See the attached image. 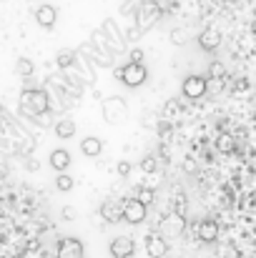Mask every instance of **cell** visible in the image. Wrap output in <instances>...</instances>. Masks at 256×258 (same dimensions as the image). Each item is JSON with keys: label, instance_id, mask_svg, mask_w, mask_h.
I'll list each match as a JSON object with an SVG mask.
<instances>
[{"label": "cell", "instance_id": "29", "mask_svg": "<svg viewBox=\"0 0 256 258\" xmlns=\"http://www.w3.org/2000/svg\"><path fill=\"white\" fill-rule=\"evenodd\" d=\"M183 40H186V38H183V30H173V33H171V43H173V45H181Z\"/></svg>", "mask_w": 256, "mask_h": 258}, {"label": "cell", "instance_id": "13", "mask_svg": "<svg viewBox=\"0 0 256 258\" xmlns=\"http://www.w3.org/2000/svg\"><path fill=\"white\" fill-rule=\"evenodd\" d=\"M198 238H201L203 243H214V241L219 238V223L211 221V218L201 221V223H198Z\"/></svg>", "mask_w": 256, "mask_h": 258}, {"label": "cell", "instance_id": "32", "mask_svg": "<svg viewBox=\"0 0 256 258\" xmlns=\"http://www.w3.org/2000/svg\"><path fill=\"white\" fill-rule=\"evenodd\" d=\"M254 123H256V113H254Z\"/></svg>", "mask_w": 256, "mask_h": 258}, {"label": "cell", "instance_id": "17", "mask_svg": "<svg viewBox=\"0 0 256 258\" xmlns=\"http://www.w3.org/2000/svg\"><path fill=\"white\" fill-rule=\"evenodd\" d=\"M181 228H183V216H169L161 226V233L164 236H176V233H181Z\"/></svg>", "mask_w": 256, "mask_h": 258}, {"label": "cell", "instance_id": "1", "mask_svg": "<svg viewBox=\"0 0 256 258\" xmlns=\"http://www.w3.org/2000/svg\"><path fill=\"white\" fill-rule=\"evenodd\" d=\"M20 108L33 115H45L50 108V98L43 88H25L20 93Z\"/></svg>", "mask_w": 256, "mask_h": 258}, {"label": "cell", "instance_id": "9", "mask_svg": "<svg viewBox=\"0 0 256 258\" xmlns=\"http://www.w3.org/2000/svg\"><path fill=\"white\" fill-rule=\"evenodd\" d=\"M146 253L148 258H166L169 253V241L164 233H148L146 236Z\"/></svg>", "mask_w": 256, "mask_h": 258}, {"label": "cell", "instance_id": "11", "mask_svg": "<svg viewBox=\"0 0 256 258\" xmlns=\"http://www.w3.org/2000/svg\"><path fill=\"white\" fill-rule=\"evenodd\" d=\"M161 15V10H159V5L156 3H146L143 8L138 5V25H141V30H148L153 23H156V18Z\"/></svg>", "mask_w": 256, "mask_h": 258}, {"label": "cell", "instance_id": "23", "mask_svg": "<svg viewBox=\"0 0 256 258\" xmlns=\"http://www.w3.org/2000/svg\"><path fill=\"white\" fill-rule=\"evenodd\" d=\"M141 171H146V173L159 171V161H156V156H143V158H141Z\"/></svg>", "mask_w": 256, "mask_h": 258}, {"label": "cell", "instance_id": "7", "mask_svg": "<svg viewBox=\"0 0 256 258\" xmlns=\"http://www.w3.org/2000/svg\"><path fill=\"white\" fill-rule=\"evenodd\" d=\"M56 256L58 258H83L85 248H83V243H81L78 238L66 236V238L58 241V251H56Z\"/></svg>", "mask_w": 256, "mask_h": 258}, {"label": "cell", "instance_id": "24", "mask_svg": "<svg viewBox=\"0 0 256 258\" xmlns=\"http://www.w3.org/2000/svg\"><path fill=\"white\" fill-rule=\"evenodd\" d=\"M103 30H111V33H113V35H111V38H113V40H116V43H118V48H121V45H123V38H121V33H118V30H116V23H113V20H111V18H108V20H106V23H103Z\"/></svg>", "mask_w": 256, "mask_h": 258}, {"label": "cell", "instance_id": "25", "mask_svg": "<svg viewBox=\"0 0 256 258\" xmlns=\"http://www.w3.org/2000/svg\"><path fill=\"white\" fill-rule=\"evenodd\" d=\"M224 73H226V68H224V63H219V60H214V63L209 66V76H211V78H216V81H219V78H224Z\"/></svg>", "mask_w": 256, "mask_h": 258}, {"label": "cell", "instance_id": "20", "mask_svg": "<svg viewBox=\"0 0 256 258\" xmlns=\"http://www.w3.org/2000/svg\"><path fill=\"white\" fill-rule=\"evenodd\" d=\"M181 113V105H178V98H171L166 100V105H164V110H161V115H164V120H171V118H176Z\"/></svg>", "mask_w": 256, "mask_h": 258}, {"label": "cell", "instance_id": "31", "mask_svg": "<svg viewBox=\"0 0 256 258\" xmlns=\"http://www.w3.org/2000/svg\"><path fill=\"white\" fill-rule=\"evenodd\" d=\"M131 60H136V63H143V53L136 48V50H131Z\"/></svg>", "mask_w": 256, "mask_h": 258}, {"label": "cell", "instance_id": "22", "mask_svg": "<svg viewBox=\"0 0 256 258\" xmlns=\"http://www.w3.org/2000/svg\"><path fill=\"white\" fill-rule=\"evenodd\" d=\"M73 185H76V180H73L71 175H66V173H61V175L56 178V188H58V190H63V193L73 190Z\"/></svg>", "mask_w": 256, "mask_h": 258}, {"label": "cell", "instance_id": "28", "mask_svg": "<svg viewBox=\"0 0 256 258\" xmlns=\"http://www.w3.org/2000/svg\"><path fill=\"white\" fill-rule=\"evenodd\" d=\"M61 213H63V218H66V221H76V218H78V211H76L73 206H66Z\"/></svg>", "mask_w": 256, "mask_h": 258}, {"label": "cell", "instance_id": "5", "mask_svg": "<svg viewBox=\"0 0 256 258\" xmlns=\"http://www.w3.org/2000/svg\"><path fill=\"white\" fill-rule=\"evenodd\" d=\"M206 90H209V81H206L203 76H188V78L183 81V86H181V93H183L188 100L203 98Z\"/></svg>", "mask_w": 256, "mask_h": 258}, {"label": "cell", "instance_id": "15", "mask_svg": "<svg viewBox=\"0 0 256 258\" xmlns=\"http://www.w3.org/2000/svg\"><path fill=\"white\" fill-rule=\"evenodd\" d=\"M81 153L88 156V158H98V156L103 153V143H100V138H95V136H85L83 141H81Z\"/></svg>", "mask_w": 256, "mask_h": 258}, {"label": "cell", "instance_id": "2", "mask_svg": "<svg viewBox=\"0 0 256 258\" xmlns=\"http://www.w3.org/2000/svg\"><path fill=\"white\" fill-rule=\"evenodd\" d=\"M100 113H103V120L108 125H118L126 120L128 115V103L121 98V95H111V98H103L100 103Z\"/></svg>", "mask_w": 256, "mask_h": 258}, {"label": "cell", "instance_id": "14", "mask_svg": "<svg viewBox=\"0 0 256 258\" xmlns=\"http://www.w3.org/2000/svg\"><path fill=\"white\" fill-rule=\"evenodd\" d=\"M68 166H71V153H68L66 148H56V151L50 153V168L63 173V171H68Z\"/></svg>", "mask_w": 256, "mask_h": 258}, {"label": "cell", "instance_id": "30", "mask_svg": "<svg viewBox=\"0 0 256 258\" xmlns=\"http://www.w3.org/2000/svg\"><path fill=\"white\" fill-rule=\"evenodd\" d=\"M183 171H186V173H196V161H193L191 156L183 161Z\"/></svg>", "mask_w": 256, "mask_h": 258}, {"label": "cell", "instance_id": "6", "mask_svg": "<svg viewBox=\"0 0 256 258\" xmlns=\"http://www.w3.org/2000/svg\"><path fill=\"white\" fill-rule=\"evenodd\" d=\"M108 253H111V258H131L136 253V241L128 236H118L108 243Z\"/></svg>", "mask_w": 256, "mask_h": 258}, {"label": "cell", "instance_id": "3", "mask_svg": "<svg viewBox=\"0 0 256 258\" xmlns=\"http://www.w3.org/2000/svg\"><path fill=\"white\" fill-rule=\"evenodd\" d=\"M116 78H118L123 86L138 88V86H143V83H146V78H148V71H146V66H143V63L128 60L123 68H118V71H116Z\"/></svg>", "mask_w": 256, "mask_h": 258}, {"label": "cell", "instance_id": "4", "mask_svg": "<svg viewBox=\"0 0 256 258\" xmlns=\"http://www.w3.org/2000/svg\"><path fill=\"white\" fill-rule=\"evenodd\" d=\"M146 216H148V206L146 203H141L138 198H126L123 201V221L126 223L138 226V223L146 221Z\"/></svg>", "mask_w": 256, "mask_h": 258}, {"label": "cell", "instance_id": "8", "mask_svg": "<svg viewBox=\"0 0 256 258\" xmlns=\"http://www.w3.org/2000/svg\"><path fill=\"white\" fill-rule=\"evenodd\" d=\"M98 213H100V218H103L106 223H118V221H123V201L106 198V201L100 203Z\"/></svg>", "mask_w": 256, "mask_h": 258}, {"label": "cell", "instance_id": "16", "mask_svg": "<svg viewBox=\"0 0 256 258\" xmlns=\"http://www.w3.org/2000/svg\"><path fill=\"white\" fill-rule=\"evenodd\" d=\"M76 60H78V53L71 50V48H63V50H58V55H56V63H58L61 71H68L71 66H76Z\"/></svg>", "mask_w": 256, "mask_h": 258}, {"label": "cell", "instance_id": "26", "mask_svg": "<svg viewBox=\"0 0 256 258\" xmlns=\"http://www.w3.org/2000/svg\"><path fill=\"white\" fill-rule=\"evenodd\" d=\"M136 198H138L141 203H146V206H151V203H153V198H156V193H153L151 188H141Z\"/></svg>", "mask_w": 256, "mask_h": 258}, {"label": "cell", "instance_id": "18", "mask_svg": "<svg viewBox=\"0 0 256 258\" xmlns=\"http://www.w3.org/2000/svg\"><path fill=\"white\" fill-rule=\"evenodd\" d=\"M15 73H18L23 81H28V78L35 73V66H33V60H30V58H25V55H20V58L15 60Z\"/></svg>", "mask_w": 256, "mask_h": 258}, {"label": "cell", "instance_id": "10", "mask_svg": "<svg viewBox=\"0 0 256 258\" xmlns=\"http://www.w3.org/2000/svg\"><path fill=\"white\" fill-rule=\"evenodd\" d=\"M35 23H38L40 28H45V30L56 28V23H58V10H56V5H48V3L38 5V10H35Z\"/></svg>", "mask_w": 256, "mask_h": 258}, {"label": "cell", "instance_id": "27", "mask_svg": "<svg viewBox=\"0 0 256 258\" xmlns=\"http://www.w3.org/2000/svg\"><path fill=\"white\" fill-rule=\"evenodd\" d=\"M131 168H133V166H131L128 161H118V166H116V173H118L121 178H126V175L131 173Z\"/></svg>", "mask_w": 256, "mask_h": 258}, {"label": "cell", "instance_id": "19", "mask_svg": "<svg viewBox=\"0 0 256 258\" xmlns=\"http://www.w3.org/2000/svg\"><path fill=\"white\" fill-rule=\"evenodd\" d=\"M56 136H58V138H63V141L73 138V136H76V123H73L71 118L58 120V123H56Z\"/></svg>", "mask_w": 256, "mask_h": 258}, {"label": "cell", "instance_id": "21", "mask_svg": "<svg viewBox=\"0 0 256 258\" xmlns=\"http://www.w3.org/2000/svg\"><path fill=\"white\" fill-rule=\"evenodd\" d=\"M216 146H219V151L221 153H234V148H236V141H234V136H219V141H216Z\"/></svg>", "mask_w": 256, "mask_h": 258}, {"label": "cell", "instance_id": "33", "mask_svg": "<svg viewBox=\"0 0 256 258\" xmlns=\"http://www.w3.org/2000/svg\"><path fill=\"white\" fill-rule=\"evenodd\" d=\"M83 258H85V256H83Z\"/></svg>", "mask_w": 256, "mask_h": 258}, {"label": "cell", "instance_id": "12", "mask_svg": "<svg viewBox=\"0 0 256 258\" xmlns=\"http://www.w3.org/2000/svg\"><path fill=\"white\" fill-rule=\"evenodd\" d=\"M198 45L203 48V50H216L219 45H221V33L216 30V28H203L201 33H198Z\"/></svg>", "mask_w": 256, "mask_h": 258}]
</instances>
